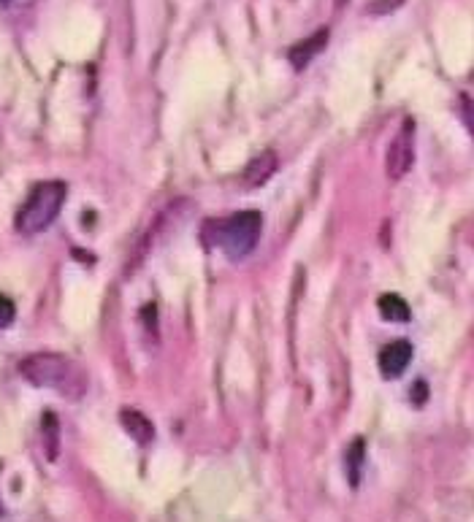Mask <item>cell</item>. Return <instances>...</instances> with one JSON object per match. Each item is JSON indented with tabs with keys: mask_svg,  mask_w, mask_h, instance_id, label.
<instances>
[{
	"mask_svg": "<svg viewBox=\"0 0 474 522\" xmlns=\"http://www.w3.org/2000/svg\"><path fill=\"white\" fill-rule=\"evenodd\" d=\"M0 517H3V504H0Z\"/></svg>",
	"mask_w": 474,
	"mask_h": 522,
	"instance_id": "5bb4252c",
	"label": "cell"
},
{
	"mask_svg": "<svg viewBox=\"0 0 474 522\" xmlns=\"http://www.w3.org/2000/svg\"><path fill=\"white\" fill-rule=\"evenodd\" d=\"M412 163H415V125L412 122H404V128L396 133V138L388 147V157H385V171L391 176L393 182H399L412 171Z\"/></svg>",
	"mask_w": 474,
	"mask_h": 522,
	"instance_id": "277c9868",
	"label": "cell"
},
{
	"mask_svg": "<svg viewBox=\"0 0 474 522\" xmlns=\"http://www.w3.org/2000/svg\"><path fill=\"white\" fill-rule=\"evenodd\" d=\"M19 374L28 379L30 385L47 387L63 395L68 401H79L87 393V376L74 360L57 352H38L19 363Z\"/></svg>",
	"mask_w": 474,
	"mask_h": 522,
	"instance_id": "6da1fadb",
	"label": "cell"
},
{
	"mask_svg": "<svg viewBox=\"0 0 474 522\" xmlns=\"http://www.w3.org/2000/svg\"><path fill=\"white\" fill-rule=\"evenodd\" d=\"M274 171H277V155H274V152H263V155L255 157V160L244 168L242 184L244 187H261V184H266L271 176H274Z\"/></svg>",
	"mask_w": 474,
	"mask_h": 522,
	"instance_id": "8992f818",
	"label": "cell"
},
{
	"mask_svg": "<svg viewBox=\"0 0 474 522\" xmlns=\"http://www.w3.org/2000/svg\"><path fill=\"white\" fill-rule=\"evenodd\" d=\"M0 3H11V0H0Z\"/></svg>",
	"mask_w": 474,
	"mask_h": 522,
	"instance_id": "9a60e30c",
	"label": "cell"
},
{
	"mask_svg": "<svg viewBox=\"0 0 474 522\" xmlns=\"http://www.w3.org/2000/svg\"><path fill=\"white\" fill-rule=\"evenodd\" d=\"M363 458H366V444H363V439H355L353 444H350V449L344 452V460H347V474H350V485L353 487H358V482H361Z\"/></svg>",
	"mask_w": 474,
	"mask_h": 522,
	"instance_id": "30bf717a",
	"label": "cell"
},
{
	"mask_svg": "<svg viewBox=\"0 0 474 522\" xmlns=\"http://www.w3.org/2000/svg\"><path fill=\"white\" fill-rule=\"evenodd\" d=\"M14 317H17V306H14V301L6 298V295H0V330L9 328L11 322H14Z\"/></svg>",
	"mask_w": 474,
	"mask_h": 522,
	"instance_id": "8fae6325",
	"label": "cell"
},
{
	"mask_svg": "<svg viewBox=\"0 0 474 522\" xmlns=\"http://www.w3.org/2000/svg\"><path fill=\"white\" fill-rule=\"evenodd\" d=\"M263 220L258 211H239L225 220H209L204 225V239L209 247L223 249L228 257H247L261 239Z\"/></svg>",
	"mask_w": 474,
	"mask_h": 522,
	"instance_id": "7a4b0ae2",
	"label": "cell"
},
{
	"mask_svg": "<svg viewBox=\"0 0 474 522\" xmlns=\"http://www.w3.org/2000/svg\"><path fill=\"white\" fill-rule=\"evenodd\" d=\"M120 420H122V425H125V431L131 433L133 439L139 441V444H149L152 436H155V431H152V422H149L141 412H133V409H128V412L120 414Z\"/></svg>",
	"mask_w": 474,
	"mask_h": 522,
	"instance_id": "ba28073f",
	"label": "cell"
},
{
	"mask_svg": "<svg viewBox=\"0 0 474 522\" xmlns=\"http://www.w3.org/2000/svg\"><path fill=\"white\" fill-rule=\"evenodd\" d=\"M464 120L469 125V130L474 133V101H464Z\"/></svg>",
	"mask_w": 474,
	"mask_h": 522,
	"instance_id": "4fadbf2b",
	"label": "cell"
},
{
	"mask_svg": "<svg viewBox=\"0 0 474 522\" xmlns=\"http://www.w3.org/2000/svg\"><path fill=\"white\" fill-rule=\"evenodd\" d=\"M404 3V0H372L369 3V11L372 14H391V11H396Z\"/></svg>",
	"mask_w": 474,
	"mask_h": 522,
	"instance_id": "7c38bea8",
	"label": "cell"
},
{
	"mask_svg": "<svg viewBox=\"0 0 474 522\" xmlns=\"http://www.w3.org/2000/svg\"><path fill=\"white\" fill-rule=\"evenodd\" d=\"M377 309H380V314L388 322H409V317H412L407 301H404L401 295L393 293L382 295L380 301H377Z\"/></svg>",
	"mask_w": 474,
	"mask_h": 522,
	"instance_id": "9c48e42d",
	"label": "cell"
},
{
	"mask_svg": "<svg viewBox=\"0 0 474 522\" xmlns=\"http://www.w3.org/2000/svg\"><path fill=\"white\" fill-rule=\"evenodd\" d=\"M326 41H328V30H317L315 36L304 38L301 44H296L293 49H290V63H293V68H307L312 60H315L317 52H323L326 49Z\"/></svg>",
	"mask_w": 474,
	"mask_h": 522,
	"instance_id": "52a82bcc",
	"label": "cell"
},
{
	"mask_svg": "<svg viewBox=\"0 0 474 522\" xmlns=\"http://www.w3.org/2000/svg\"><path fill=\"white\" fill-rule=\"evenodd\" d=\"M409 360H412V344L404 339L391 341L388 347L380 352V371L385 379H399L407 371Z\"/></svg>",
	"mask_w": 474,
	"mask_h": 522,
	"instance_id": "5b68a950",
	"label": "cell"
},
{
	"mask_svg": "<svg viewBox=\"0 0 474 522\" xmlns=\"http://www.w3.org/2000/svg\"><path fill=\"white\" fill-rule=\"evenodd\" d=\"M66 203V184L63 182H41L33 187L28 201L22 203L17 211L14 228L22 236H38L57 220V214Z\"/></svg>",
	"mask_w": 474,
	"mask_h": 522,
	"instance_id": "3957f363",
	"label": "cell"
}]
</instances>
